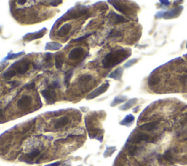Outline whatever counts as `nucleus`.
Masks as SVG:
<instances>
[{"label": "nucleus", "mask_w": 187, "mask_h": 166, "mask_svg": "<svg viewBox=\"0 0 187 166\" xmlns=\"http://www.w3.org/2000/svg\"><path fill=\"white\" fill-rule=\"evenodd\" d=\"M131 55L130 49H119L108 53L103 60L104 68H111L124 61Z\"/></svg>", "instance_id": "f257e3e1"}, {"label": "nucleus", "mask_w": 187, "mask_h": 166, "mask_svg": "<svg viewBox=\"0 0 187 166\" xmlns=\"http://www.w3.org/2000/svg\"><path fill=\"white\" fill-rule=\"evenodd\" d=\"M31 61L28 59H21L15 61L10 67V69H13L18 74H25L30 68Z\"/></svg>", "instance_id": "f03ea898"}, {"label": "nucleus", "mask_w": 187, "mask_h": 166, "mask_svg": "<svg viewBox=\"0 0 187 166\" xmlns=\"http://www.w3.org/2000/svg\"><path fill=\"white\" fill-rule=\"evenodd\" d=\"M86 12H87V10H86L84 6L81 5V8H79V7L78 8L74 7V8L70 9L60 19L62 20H67L73 19V18H78L79 17L82 16L84 14H86Z\"/></svg>", "instance_id": "7ed1b4c3"}, {"label": "nucleus", "mask_w": 187, "mask_h": 166, "mask_svg": "<svg viewBox=\"0 0 187 166\" xmlns=\"http://www.w3.org/2000/svg\"><path fill=\"white\" fill-rule=\"evenodd\" d=\"M142 141H146V142H154V140H153L151 137L148 134L144 133V132H138V133H135V135H132L130 138L128 139V141L127 143H130V144H135V143H140Z\"/></svg>", "instance_id": "20e7f679"}, {"label": "nucleus", "mask_w": 187, "mask_h": 166, "mask_svg": "<svg viewBox=\"0 0 187 166\" xmlns=\"http://www.w3.org/2000/svg\"><path fill=\"white\" fill-rule=\"evenodd\" d=\"M108 2L111 3L118 11L127 15V16H129V15H130V13H131V9L130 8V7L127 4L122 2V1H108Z\"/></svg>", "instance_id": "39448f33"}, {"label": "nucleus", "mask_w": 187, "mask_h": 166, "mask_svg": "<svg viewBox=\"0 0 187 166\" xmlns=\"http://www.w3.org/2000/svg\"><path fill=\"white\" fill-rule=\"evenodd\" d=\"M32 97L30 95H23L17 102V107L21 110H26L31 105Z\"/></svg>", "instance_id": "423d86ee"}, {"label": "nucleus", "mask_w": 187, "mask_h": 166, "mask_svg": "<svg viewBox=\"0 0 187 166\" xmlns=\"http://www.w3.org/2000/svg\"><path fill=\"white\" fill-rule=\"evenodd\" d=\"M41 94L44 99H45L48 104H53L56 100V93L54 90L50 89H44L41 91Z\"/></svg>", "instance_id": "0eeeda50"}, {"label": "nucleus", "mask_w": 187, "mask_h": 166, "mask_svg": "<svg viewBox=\"0 0 187 166\" xmlns=\"http://www.w3.org/2000/svg\"><path fill=\"white\" fill-rule=\"evenodd\" d=\"M108 88H109V83H103V84H102L100 87L96 88V89H94L93 91H92L90 94H88L87 97H86V99H94V98L101 95L102 94L105 93V91L108 90Z\"/></svg>", "instance_id": "6e6552de"}, {"label": "nucleus", "mask_w": 187, "mask_h": 166, "mask_svg": "<svg viewBox=\"0 0 187 166\" xmlns=\"http://www.w3.org/2000/svg\"><path fill=\"white\" fill-rule=\"evenodd\" d=\"M47 31L46 28H42V29H40V31H36V32L33 33H28L26 35H24L23 37V39L24 40L28 41V42H30V41L35 40L37 39L42 38L44 35L45 34V32Z\"/></svg>", "instance_id": "1a4fd4ad"}, {"label": "nucleus", "mask_w": 187, "mask_h": 166, "mask_svg": "<svg viewBox=\"0 0 187 166\" xmlns=\"http://www.w3.org/2000/svg\"><path fill=\"white\" fill-rule=\"evenodd\" d=\"M84 53L85 50L82 47H75V48H74L70 50V52L69 53L68 57L70 59L76 61V60L81 59L84 56Z\"/></svg>", "instance_id": "9d476101"}, {"label": "nucleus", "mask_w": 187, "mask_h": 166, "mask_svg": "<svg viewBox=\"0 0 187 166\" xmlns=\"http://www.w3.org/2000/svg\"><path fill=\"white\" fill-rule=\"evenodd\" d=\"M183 8V6H178V7L172 9V10L170 11H165L164 13V15H163V18H165V19H171V18H174L175 17H178L181 13Z\"/></svg>", "instance_id": "9b49d317"}, {"label": "nucleus", "mask_w": 187, "mask_h": 166, "mask_svg": "<svg viewBox=\"0 0 187 166\" xmlns=\"http://www.w3.org/2000/svg\"><path fill=\"white\" fill-rule=\"evenodd\" d=\"M40 150L37 149V148H35V149H34L33 151H31V152L26 154V155L23 156V158L20 159V160L24 161L25 162H27V163H31L33 159H35V158L40 154Z\"/></svg>", "instance_id": "f8f14e48"}, {"label": "nucleus", "mask_w": 187, "mask_h": 166, "mask_svg": "<svg viewBox=\"0 0 187 166\" xmlns=\"http://www.w3.org/2000/svg\"><path fill=\"white\" fill-rule=\"evenodd\" d=\"M159 124L158 121H151V122L145 123V124H142L139 127L140 129L143 131H146V132H151V131H153L154 129H156L157 128V126Z\"/></svg>", "instance_id": "ddd939ff"}, {"label": "nucleus", "mask_w": 187, "mask_h": 166, "mask_svg": "<svg viewBox=\"0 0 187 166\" xmlns=\"http://www.w3.org/2000/svg\"><path fill=\"white\" fill-rule=\"evenodd\" d=\"M69 122H70V118L67 116H62V117L58 118L55 121L54 124H53V127L56 129H59L61 128L65 127Z\"/></svg>", "instance_id": "4468645a"}, {"label": "nucleus", "mask_w": 187, "mask_h": 166, "mask_svg": "<svg viewBox=\"0 0 187 166\" xmlns=\"http://www.w3.org/2000/svg\"><path fill=\"white\" fill-rule=\"evenodd\" d=\"M72 29V25L70 23H67L65 24H64L60 29H59L57 32V35L60 37H64L66 35L69 34L70 32Z\"/></svg>", "instance_id": "2eb2a0df"}, {"label": "nucleus", "mask_w": 187, "mask_h": 166, "mask_svg": "<svg viewBox=\"0 0 187 166\" xmlns=\"http://www.w3.org/2000/svg\"><path fill=\"white\" fill-rule=\"evenodd\" d=\"M93 80V77L89 74H84V75H81L78 79V83L81 85V86H86V85L89 84L92 80Z\"/></svg>", "instance_id": "dca6fc26"}, {"label": "nucleus", "mask_w": 187, "mask_h": 166, "mask_svg": "<svg viewBox=\"0 0 187 166\" xmlns=\"http://www.w3.org/2000/svg\"><path fill=\"white\" fill-rule=\"evenodd\" d=\"M124 69L122 67H118L117 69H115L114 71H113L111 74L109 75V78L114 79L116 80H120L122 79V75H123Z\"/></svg>", "instance_id": "f3484780"}, {"label": "nucleus", "mask_w": 187, "mask_h": 166, "mask_svg": "<svg viewBox=\"0 0 187 166\" xmlns=\"http://www.w3.org/2000/svg\"><path fill=\"white\" fill-rule=\"evenodd\" d=\"M62 47V45L57 42H48L45 45V49L46 50H58Z\"/></svg>", "instance_id": "a211bd4d"}, {"label": "nucleus", "mask_w": 187, "mask_h": 166, "mask_svg": "<svg viewBox=\"0 0 187 166\" xmlns=\"http://www.w3.org/2000/svg\"><path fill=\"white\" fill-rule=\"evenodd\" d=\"M111 21H113V23L114 24H118V23H124V22H127V20L125 19L124 17H123L122 15H118V14L115 13V12H112L111 13Z\"/></svg>", "instance_id": "6ab92c4d"}, {"label": "nucleus", "mask_w": 187, "mask_h": 166, "mask_svg": "<svg viewBox=\"0 0 187 166\" xmlns=\"http://www.w3.org/2000/svg\"><path fill=\"white\" fill-rule=\"evenodd\" d=\"M138 101V98H132V99H130L129 101H127L126 103L124 104L123 105H122L120 107H119V109L122 110H128V109L131 108L133 106V105H135V103H136Z\"/></svg>", "instance_id": "aec40b11"}, {"label": "nucleus", "mask_w": 187, "mask_h": 166, "mask_svg": "<svg viewBox=\"0 0 187 166\" xmlns=\"http://www.w3.org/2000/svg\"><path fill=\"white\" fill-rule=\"evenodd\" d=\"M162 156L163 159L164 161H167V162L172 163V161H173V153H172V149H167L164 151V153L163 154Z\"/></svg>", "instance_id": "412c9836"}, {"label": "nucleus", "mask_w": 187, "mask_h": 166, "mask_svg": "<svg viewBox=\"0 0 187 166\" xmlns=\"http://www.w3.org/2000/svg\"><path fill=\"white\" fill-rule=\"evenodd\" d=\"M64 64V56L61 53L56 55L55 57V66L56 69H61Z\"/></svg>", "instance_id": "4be33fe9"}, {"label": "nucleus", "mask_w": 187, "mask_h": 166, "mask_svg": "<svg viewBox=\"0 0 187 166\" xmlns=\"http://www.w3.org/2000/svg\"><path fill=\"white\" fill-rule=\"evenodd\" d=\"M135 121V116L132 114H128L126 117L122 120L120 122V124L125 126H130Z\"/></svg>", "instance_id": "5701e85b"}, {"label": "nucleus", "mask_w": 187, "mask_h": 166, "mask_svg": "<svg viewBox=\"0 0 187 166\" xmlns=\"http://www.w3.org/2000/svg\"><path fill=\"white\" fill-rule=\"evenodd\" d=\"M160 80H161L160 77L158 76L157 75H151L150 78H148V85L150 86H155V85L158 84V83H159Z\"/></svg>", "instance_id": "b1692460"}, {"label": "nucleus", "mask_w": 187, "mask_h": 166, "mask_svg": "<svg viewBox=\"0 0 187 166\" xmlns=\"http://www.w3.org/2000/svg\"><path fill=\"white\" fill-rule=\"evenodd\" d=\"M126 100H127V97L126 96H117V97L114 98V99L113 100L111 105L112 107H114L116 105H117L118 104L122 103V102H124Z\"/></svg>", "instance_id": "393cba45"}, {"label": "nucleus", "mask_w": 187, "mask_h": 166, "mask_svg": "<svg viewBox=\"0 0 187 166\" xmlns=\"http://www.w3.org/2000/svg\"><path fill=\"white\" fill-rule=\"evenodd\" d=\"M16 74L17 73L15 72V70L9 68L5 72H4V74H3V77H4L5 79H7V80H10V79L13 78L14 76H15Z\"/></svg>", "instance_id": "a878e982"}, {"label": "nucleus", "mask_w": 187, "mask_h": 166, "mask_svg": "<svg viewBox=\"0 0 187 166\" xmlns=\"http://www.w3.org/2000/svg\"><path fill=\"white\" fill-rule=\"evenodd\" d=\"M73 75V70H70L69 72H66L65 75H64V85L66 86H70V80H71L72 77Z\"/></svg>", "instance_id": "bb28decb"}, {"label": "nucleus", "mask_w": 187, "mask_h": 166, "mask_svg": "<svg viewBox=\"0 0 187 166\" xmlns=\"http://www.w3.org/2000/svg\"><path fill=\"white\" fill-rule=\"evenodd\" d=\"M25 54V52L24 51H21L19 52V53H9L5 58H4V60H12V59H15L18 58L19 56H23V55Z\"/></svg>", "instance_id": "cd10ccee"}, {"label": "nucleus", "mask_w": 187, "mask_h": 166, "mask_svg": "<svg viewBox=\"0 0 187 166\" xmlns=\"http://www.w3.org/2000/svg\"><path fill=\"white\" fill-rule=\"evenodd\" d=\"M53 54L51 53H46L44 55V61L45 64H48V67L50 66V63H51V59H52Z\"/></svg>", "instance_id": "c85d7f7f"}, {"label": "nucleus", "mask_w": 187, "mask_h": 166, "mask_svg": "<svg viewBox=\"0 0 187 166\" xmlns=\"http://www.w3.org/2000/svg\"><path fill=\"white\" fill-rule=\"evenodd\" d=\"M61 87V84H60V82H59V80H54V81H53L52 83H51V84L49 85V86H48V88H50V89H56V88H59Z\"/></svg>", "instance_id": "c756f323"}, {"label": "nucleus", "mask_w": 187, "mask_h": 166, "mask_svg": "<svg viewBox=\"0 0 187 166\" xmlns=\"http://www.w3.org/2000/svg\"><path fill=\"white\" fill-rule=\"evenodd\" d=\"M116 151V147H108L105 151L104 156L105 157H108V156H111L113 154V153Z\"/></svg>", "instance_id": "7c9ffc66"}, {"label": "nucleus", "mask_w": 187, "mask_h": 166, "mask_svg": "<svg viewBox=\"0 0 187 166\" xmlns=\"http://www.w3.org/2000/svg\"><path fill=\"white\" fill-rule=\"evenodd\" d=\"M138 61V59H137V58L129 60L127 62L125 63L124 65V67L125 68H130V67H131L132 66L133 64H135Z\"/></svg>", "instance_id": "2f4dec72"}, {"label": "nucleus", "mask_w": 187, "mask_h": 166, "mask_svg": "<svg viewBox=\"0 0 187 166\" xmlns=\"http://www.w3.org/2000/svg\"><path fill=\"white\" fill-rule=\"evenodd\" d=\"M122 35L121 32L116 29H113L111 32L109 33L108 37H119Z\"/></svg>", "instance_id": "473e14b6"}, {"label": "nucleus", "mask_w": 187, "mask_h": 166, "mask_svg": "<svg viewBox=\"0 0 187 166\" xmlns=\"http://www.w3.org/2000/svg\"><path fill=\"white\" fill-rule=\"evenodd\" d=\"M92 34V33H89V34H85L84 36H82V37H78V38H77V39H73V40H72V42H79V41H81V40H83V39H86V38H87V37H89V36H91Z\"/></svg>", "instance_id": "72a5a7b5"}, {"label": "nucleus", "mask_w": 187, "mask_h": 166, "mask_svg": "<svg viewBox=\"0 0 187 166\" xmlns=\"http://www.w3.org/2000/svg\"><path fill=\"white\" fill-rule=\"evenodd\" d=\"M7 83H8V84L11 85L12 88L17 87V86H19L20 83H21L19 81H17V80H11V81H7Z\"/></svg>", "instance_id": "f704fd0d"}, {"label": "nucleus", "mask_w": 187, "mask_h": 166, "mask_svg": "<svg viewBox=\"0 0 187 166\" xmlns=\"http://www.w3.org/2000/svg\"><path fill=\"white\" fill-rule=\"evenodd\" d=\"M23 88H26V89H27V90L34 89V88H35V83H34V82H31V83H29V84L25 85Z\"/></svg>", "instance_id": "c9c22d12"}, {"label": "nucleus", "mask_w": 187, "mask_h": 166, "mask_svg": "<svg viewBox=\"0 0 187 166\" xmlns=\"http://www.w3.org/2000/svg\"><path fill=\"white\" fill-rule=\"evenodd\" d=\"M180 80L182 83L183 85H186L187 83V74H184V75H182L180 77Z\"/></svg>", "instance_id": "e433bc0d"}, {"label": "nucleus", "mask_w": 187, "mask_h": 166, "mask_svg": "<svg viewBox=\"0 0 187 166\" xmlns=\"http://www.w3.org/2000/svg\"><path fill=\"white\" fill-rule=\"evenodd\" d=\"M49 3L51 6L56 7V6H58L59 4H60L61 3H62V1H51Z\"/></svg>", "instance_id": "4c0bfd02"}, {"label": "nucleus", "mask_w": 187, "mask_h": 166, "mask_svg": "<svg viewBox=\"0 0 187 166\" xmlns=\"http://www.w3.org/2000/svg\"><path fill=\"white\" fill-rule=\"evenodd\" d=\"M164 12H165V11H163V10L159 11V12L156 14V18H162L163 15H164Z\"/></svg>", "instance_id": "58836bf2"}, {"label": "nucleus", "mask_w": 187, "mask_h": 166, "mask_svg": "<svg viewBox=\"0 0 187 166\" xmlns=\"http://www.w3.org/2000/svg\"><path fill=\"white\" fill-rule=\"evenodd\" d=\"M7 63H4V62H1L0 63V72L4 70V69L5 68V67L7 66Z\"/></svg>", "instance_id": "ea45409f"}, {"label": "nucleus", "mask_w": 187, "mask_h": 166, "mask_svg": "<svg viewBox=\"0 0 187 166\" xmlns=\"http://www.w3.org/2000/svg\"><path fill=\"white\" fill-rule=\"evenodd\" d=\"M61 164V162H59V161H58V162H53V163L52 164H49V165H47L45 166H59Z\"/></svg>", "instance_id": "a19ab883"}, {"label": "nucleus", "mask_w": 187, "mask_h": 166, "mask_svg": "<svg viewBox=\"0 0 187 166\" xmlns=\"http://www.w3.org/2000/svg\"><path fill=\"white\" fill-rule=\"evenodd\" d=\"M160 3H162V4L165 6H168L170 4V1H160Z\"/></svg>", "instance_id": "79ce46f5"}, {"label": "nucleus", "mask_w": 187, "mask_h": 166, "mask_svg": "<svg viewBox=\"0 0 187 166\" xmlns=\"http://www.w3.org/2000/svg\"><path fill=\"white\" fill-rule=\"evenodd\" d=\"M18 3L19 4H24L25 3H26V0H24V1H18Z\"/></svg>", "instance_id": "37998d69"}, {"label": "nucleus", "mask_w": 187, "mask_h": 166, "mask_svg": "<svg viewBox=\"0 0 187 166\" xmlns=\"http://www.w3.org/2000/svg\"><path fill=\"white\" fill-rule=\"evenodd\" d=\"M3 117V110L0 108V118Z\"/></svg>", "instance_id": "c03bdc74"}, {"label": "nucleus", "mask_w": 187, "mask_h": 166, "mask_svg": "<svg viewBox=\"0 0 187 166\" xmlns=\"http://www.w3.org/2000/svg\"><path fill=\"white\" fill-rule=\"evenodd\" d=\"M139 107H137L136 108H135V110H134V112H135V113H136V112L138 110V109H139Z\"/></svg>", "instance_id": "a18cd8bd"}, {"label": "nucleus", "mask_w": 187, "mask_h": 166, "mask_svg": "<svg viewBox=\"0 0 187 166\" xmlns=\"http://www.w3.org/2000/svg\"><path fill=\"white\" fill-rule=\"evenodd\" d=\"M1 26H0V33H1Z\"/></svg>", "instance_id": "49530a36"}, {"label": "nucleus", "mask_w": 187, "mask_h": 166, "mask_svg": "<svg viewBox=\"0 0 187 166\" xmlns=\"http://www.w3.org/2000/svg\"><path fill=\"white\" fill-rule=\"evenodd\" d=\"M186 48H187V42H186Z\"/></svg>", "instance_id": "de8ad7c7"}]
</instances>
